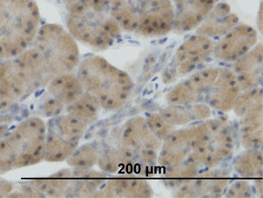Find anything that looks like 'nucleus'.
<instances>
[{"label": "nucleus", "mask_w": 263, "mask_h": 198, "mask_svg": "<svg viewBox=\"0 0 263 198\" xmlns=\"http://www.w3.org/2000/svg\"><path fill=\"white\" fill-rule=\"evenodd\" d=\"M47 86L50 96L67 106L74 102L84 91L78 75L72 72L57 75Z\"/></svg>", "instance_id": "obj_24"}, {"label": "nucleus", "mask_w": 263, "mask_h": 198, "mask_svg": "<svg viewBox=\"0 0 263 198\" xmlns=\"http://www.w3.org/2000/svg\"><path fill=\"white\" fill-rule=\"evenodd\" d=\"M64 107L65 105H63V103H61L59 100L50 96L49 97H47L45 100H43L40 111H41V115L43 117L53 118V117L60 116L62 112L64 111Z\"/></svg>", "instance_id": "obj_35"}, {"label": "nucleus", "mask_w": 263, "mask_h": 198, "mask_svg": "<svg viewBox=\"0 0 263 198\" xmlns=\"http://www.w3.org/2000/svg\"><path fill=\"white\" fill-rule=\"evenodd\" d=\"M99 155L96 145L86 143L77 147L66 162L72 168H91L98 163Z\"/></svg>", "instance_id": "obj_32"}, {"label": "nucleus", "mask_w": 263, "mask_h": 198, "mask_svg": "<svg viewBox=\"0 0 263 198\" xmlns=\"http://www.w3.org/2000/svg\"><path fill=\"white\" fill-rule=\"evenodd\" d=\"M200 168L201 166L192 156H190L176 165L165 168L166 169L162 181L172 190L178 189L196 177L200 172Z\"/></svg>", "instance_id": "obj_26"}, {"label": "nucleus", "mask_w": 263, "mask_h": 198, "mask_svg": "<svg viewBox=\"0 0 263 198\" xmlns=\"http://www.w3.org/2000/svg\"><path fill=\"white\" fill-rule=\"evenodd\" d=\"M239 135L246 149H260L263 144V110L240 118Z\"/></svg>", "instance_id": "obj_25"}, {"label": "nucleus", "mask_w": 263, "mask_h": 198, "mask_svg": "<svg viewBox=\"0 0 263 198\" xmlns=\"http://www.w3.org/2000/svg\"><path fill=\"white\" fill-rule=\"evenodd\" d=\"M45 58L54 75L72 72L80 61V52L75 38L54 23L42 25L32 44Z\"/></svg>", "instance_id": "obj_6"}, {"label": "nucleus", "mask_w": 263, "mask_h": 198, "mask_svg": "<svg viewBox=\"0 0 263 198\" xmlns=\"http://www.w3.org/2000/svg\"><path fill=\"white\" fill-rule=\"evenodd\" d=\"M101 109L99 101L92 95L84 91L81 96L68 105L67 111L89 126L99 120Z\"/></svg>", "instance_id": "obj_30"}, {"label": "nucleus", "mask_w": 263, "mask_h": 198, "mask_svg": "<svg viewBox=\"0 0 263 198\" xmlns=\"http://www.w3.org/2000/svg\"><path fill=\"white\" fill-rule=\"evenodd\" d=\"M48 127L55 131L66 140L79 143L86 132L88 125L75 116L67 113L53 117Z\"/></svg>", "instance_id": "obj_28"}, {"label": "nucleus", "mask_w": 263, "mask_h": 198, "mask_svg": "<svg viewBox=\"0 0 263 198\" xmlns=\"http://www.w3.org/2000/svg\"><path fill=\"white\" fill-rule=\"evenodd\" d=\"M258 33L247 24H238L218 39L213 54L218 61L233 63L257 44Z\"/></svg>", "instance_id": "obj_12"}, {"label": "nucleus", "mask_w": 263, "mask_h": 198, "mask_svg": "<svg viewBox=\"0 0 263 198\" xmlns=\"http://www.w3.org/2000/svg\"><path fill=\"white\" fill-rule=\"evenodd\" d=\"M263 155L260 149H246L234 159L233 168L245 178H254L262 174Z\"/></svg>", "instance_id": "obj_29"}, {"label": "nucleus", "mask_w": 263, "mask_h": 198, "mask_svg": "<svg viewBox=\"0 0 263 198\" xmlns=\"http://www.w3.org/2000/svg\"><path fill=\"white\" fill-rule=\"evenodd\" d=\"M256 191H258V194L262 196V180H258L255 183V186L253 187Z\"/></svg>", "instance_id": "obj_40"}, {"label": "nucleus", "mask_w": 263, "mask_h": 198, "mask_svg": "<svg viewBox=\"0 0 263 198\" xmlns=\"http://www.w3.org/2000/svg\"><path fill=\"white\" fill-rule=\"evenodd\" d=\"M258 28L260 32H262V4L260 5V12H259V19H258Z\"/></svg>", "instance_id": "obj_41"}, {"label": "nucleus", "mask_w": 263, "mask_h": 198, "mask_svg": "<svg viewBox=\"0 0 263 198\" xmlns=\"http://www.w3.org/2000/svg\"><path fill=\"white\" fill-rule=\"evenodd\" d=\"M195 125L175 130L162 141L157 162L162 168H167L183 162L191 156L194 138Z\"/></svg>", "instance_id": "obj_16"}, {"label": "nucleus", "mask_w": 263, "mask_h": 198, "mask_svg": "<svg viewBox=\"0 0 263 198\" xmlns=\"http://www.w3.org/2000/svg\"><path fill=\"white\" fill-rule=\"evenodd\" d=\"M100 170L106 174H115L121 168L120 155L117 147H105L99 152L98 163Z\"/></svg>", "instance_id": "obj_33"}, {"label": "nucleus", "mask_w": 263, "mask_h": 198, "mask_svg": "<svg viewBox=\"0 0 263 198\" xmlns=\"http://www.w3.org/2000/svg\"><path fill=\"white\" fill-rule=\"evenodd\" d=\"M213 39L194 34L184 39L177 48L171 68L163 73V82L170 84L185 76L205 63L213 54Z\"/></svg>", "instance_id": "obj_8"}, {"label": "nucleus", "mask_w": 263, "mask_h": 198, "mask_svg": "<svg viewBox=\"0 0 263 198\" xmlns=\"http://www.w3.org/2000/svg\"><path fill=\"white\" fill-rule=\"evenodd\" d=\"M176 11L173 32L183 34L196 30L208 15L216 0H171Z\"/></svg>", "instance_id": "obj_15"}, {"label": "nucleus", "mask_w": 263, "mask_h": 198, "mask_svg": "<svg viewBox=\"0 0 263 198\" xmlns=\"http://www.w3.org/2000/svg\"><path fill=\"white\" fill-rule=\"evenodd\" d=\"M78 76L84 91L92 95L106 111L119 110L126 105L135 87L127 73L99 55L79 62Z\"/></svg>", "instance_id": "obj_1"}, {"label": "nucleus", "mask_w": 263, "mask_h": 198, "mask_svg": "<svg viewBox=\"0 0 263 198\" xmlns=\"http://www.w3.org/2000/svg\"><path fill=\"white\" fill-rule=\"evenodd\" d=\"M145 120L151 132L162 141H164L165 138H167L177 129L176 126L168 123L159 112H152L147 114Z\"/></svg>", "instance_id": "obj_34"}, {"label": "nucleus", "mask_w": 263, "mask_h": 198, "mask_svg": "<svg viewBox=\"0 0 263 198\" xmlns=\"http://www.w3.org/2000/svg\"><path fill=\"white\" fill-rule=\"evenodd\" d=\"M35 85L17 58L0 63V113L36 91Z\"/></svg>", "instance_id": "obj_9"}, {"label": "nucleus", "mask_w": 263, "mask_h": 198, "mask_svg": "<svg viewBox=\"0 0 263 198\" xmlns=\"http://www.w3.org/2000/svg\"><path fill=\"white\" fill-rule=\"evenodd\" d=\"M84 6L95 12H104L109 11V0H80Z\"/></svg>", "instance_id": "obj_37"}, {"label": "nucleus", "mask_w": 263, "mask_h": 198, "mask_svg": "<svg viewBox=\"0 0 263 198\" xmlns=\"http://www.w3.org/2000/svg\"><path fill=\"white\" fill-rule=\"evenodd\" d=\"M262 43H257L233 63V71L241 91L260 87L262 82Z\"/></svg>", "instance_id": "obj_17"}, {"label": "nucleus", "mask_w": 263, "mask_h": 198, "mask_svg": "<svg viewBox=\"0 0 263 198\" xmlns=\"http://www.w3.org/2000/svg\"><path fill=\"white\" fill-rule=\"evenodd\" d=\"M147 0H109V12L120 28L135 32Z\"/></svg>", "instance_id": "obj_23"}, {"label": "nucleus", "mask_w": 263, "mask_h": 198, "mask_svg": "<svg viewBox=\"0 0 263 198\" xmlns=\"http://www.w3.org/2000/svg\"><path fill=\"white\" fill-rule=\"evenodd\" d=\"M78 143L63 138L47 126L44 160L48 162H61L68 159L78 147Z\"/></svg>", "instance_id": "obj_27"}, {"label": "nucleus", "mask_w": 263, "mask_h": 198, "mask_svg": "<svg viewBox=\"0 0 263 198\" xmlns=\"http://www.w3.org/2000/svg\"><path fill=\"white\" fill-rule=\"evenodd\" d=\"M213 110L204 103L189 105H167L159 113L172 126H187L192 122H201L212 117Z\"/></svg>", "instance_id": "obj_20"}, {"label": "nucleus", "mask_w": 263, "mask_h": 198, "mask_svg": "<svg viewBox=\"0 0 263 198\" xmlns=\"http://www.w3.org/2000/svg\"><path fill=\"white\" fill-rule=\"evenodd\" d=\"M147 181L138 178H114L105 182L92 197H152Z\"/></svg>", "instance_id": "obj_19"}, {"label": "nucleus", "mask_w": 263, "mask_h": 198, "mask_svg": "<svg viewBox=\"0 0 263 198\" xmlns=\"http://www.w3.org/2000/svg\"><path fill=\"white\" fill-rule=\"evenodd\" d=\"M107 180L105 172L92 168H73V183L69 196L92 197Z\"/></svg>", "instance_id": "obj_22"}, {"label": "nucleus", "mask_w": 263, "mask_h": 198, "mask_svg": "<svg viewBox=\"0 0 263 198\" xmlns=\"http://www.w3.org/2000/svg\"><path fill=\"white\" fill-rule=\"evenodd\" d=\"M241 92L233 69L221 67L215 83L211 87L204 100L212 110L218 112L232 111Z\"/></svg>", "instance_id": "obj_14"}, {"label": "nucleus", "mask_w": 263, "mask_h": 198, "mask_svg": "<svg viewBox=\"0 0 263 198\" xmlns=\"http://www.w3.org/2000/svg\"><path fill=\"white\" fill-rule=\"evenodd\" d=\"M227 189V197H250L253 195L254 188L248 182L236 181L231 183L230 186H228Z\"/></svg>", "instance_id": "obj_36"}, {"label": "nucleus", "mask_w": 263, "mask_h": 198, "mask_svg": "<svg viewBox=\"0 0 263 198\" xmlns=\"http://www.w3.org/2000/svg\"><path fill=\"white\" fill-rule=\"evenodd\" d=\"M162 141L149 129L142 117H132L123 126L120 147L131 153L135 163L152 165L157 162Z\"/></svg>", "instance_id": "obj_7"}, {"label": "nucleus", "mask_w": 263, "mask_h": 198, "mask_svg": "<svg viewBox=\"0 0 263 198\" xmlns=\"http://www.w3.org/2000/svg\"><path fill=\"white\" fill-rule=\"evenodd\" d=\"M28 183L42 193L44 197L69 196L73 183V169L63 168L49 176L33 179Z\"/></svg>", "instance_id": "obj_21"}, {"label": "nucleus", "mask_w": 263, "mask_h": 198, "mask_svg": "<svg viewBox=\"0 0 263 198\" xmlns=\"http://www.w3.org/2000/svg\"><path fill=\"white\" fill-rule=\"evenodd\" d=\"M41 21L35 0H0V59L16 57L30 48Z\"/></svg>", "instance_id": "obj_2"}, {"label": "nucleus", "mask_w": 263, "mask_h": 198, "mask_svg": "<svg viewBox=\"0 0 263 198\" xmlns=\"http://www.w3.org/2000/svg\"><path fill=\"white\" fill-rule=\"evenodd\" d=\"M230 183L226 174L207 168L178 189L172 190L175 197H219Z\"/></svg>", "instance_id": "obj_13"}, {"label": "nucleus", "mask_w": 263, "mask_h": 198, "mask_svg": "<svg viewBox=\"0 0 263 198\" xmlns=\"http://www.w3.org/2000/svg\"><path fill=\"white\" fill-rule=\"evenodd\" d=\"M234 138L224 120L208 118L195 125L191 156L205 168H216L233 154Z\"/></svg>", "instance_id": "obj_5"}, {"label": "nucleus", "mask_w": 263, "mask_h": 198, "mask_svg": "<svg viewBox=\"0 0 263 198\" xmlns=\"http://www.w3.org/2000/svg\"><path fill=\"white\" fill-rule=\"evenodd\" d=\"M13 120L9 115L0 113V138L6 135L7 132L11 129Z\"/></svg>", "instance_id": "obj_38"}, {"label": "nucleus", "mask_w": 263, "mask_h": 198, "mask_svg": "<svg viewBox=\"0 0 263 198\" xmlns=\"http://www.w3.org/2000/svg\"><path fill=\"white\" fill-rule=\"evenodd\" d=\"M15 189V184L10 181L0 179V197L7 196Z\"/></svg>", "instance_id": "obj_39"}, {"label": "nucleus", "mask_w": 263, "mask_h": 198, "mask_svg": "<svg viewBox=\"0 0 263 198\" xmlns=\"http://www.w3.org/2000/svg\"><path fill=\"white\" fill-rule=\"evenodd\" d=\"M175 18L176 11L171 0H147L135 32L146 38L165 36L173 31Z\"/></svg>", "instance_id": "obj_11"}, {"label": "nucleus", "mask_w": 263, "mask_h": 198, "mask_svg": "<svg viewBox=\"0 0 263 198\" xmlns=\"http://www.w3.org/2000/svg\"><path fill=\"white\" fill-rule=\"evenodd\" d=\"M221 67H208L192 73L183 81L174 85L166 94L168 105H189L203 102L218 78Z\"/></svg>", "instance_id": "obj_10"}, {"label": "nucleus", "mask_w": 263, "mask_h": 198, "mask_svg": "<svg viewBox=\"0 0 263 198\" xmlns=\"http://www.w3.org/2000/svg\"><path fill=\"white\" fill-rule=\"evenodd\" d=\"M67 11V28L76 41L98 50L112 46L121 34L120 25L110 12L89 9L80 0H63Z\"/></svg>", "instance_id": "obj_4"}, {"label": "nucleus", "mask_w": 263, "mask_h": 198, "mask_svg": "<svg viewBox=\"0 0 263 198\" xmlns=\"http://www.w3.org/2000/svg\"><path fill=\"white\" fill-rule=\"evenodd\" d=\"M262 89L254 88L252 90L241 91L233 105V110L239 118L245 117L254 111L263 110Z\"/></svg>", "instance_id": "obj_31"}, {"label": "nucleus", "mask_w": 263, "mask_h": 198, "mask_svg": "<svg viewBox=\"0 0 263 198\" xmlns=\"http://www.w3.org/2000/svg\"><path fill=\"white\" fill-rule=\"evenodd\" d=\"M47 125L28 117L12 126L0 138V174L35 165L44 160Z\"/></svg>", "instance_id": "obj_3"}, {"label": "nucleus", "mask_w": 263, "mask_h": 198, "mask_svg": "<svg viewBox=\"0 0 263 198\" xmlns=\"http://www.w3.org/2000/svg\"><path fill=\"white\" fill-rule=\"evenodd\" d=\"M239 17L232 12L231 6L220 2L213 6L212 11L197 27L196 33L212 39H219L239 24Z\"/></svg>", "instance_id": "obj_18"}]
</instances>
